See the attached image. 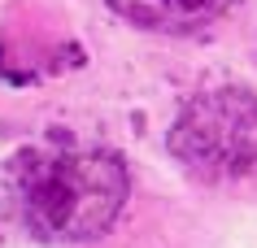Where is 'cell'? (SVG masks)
I'll return each instance as SVG.
<instances>
[{"label": "cell", "instance_id": "1", "mask_svg": "<svg viewBox=\"0 0 257 248\" xmlns=\"http://www.w3.org/2000/svg\"><path fill=\"white\" fill-rule=\"evenodd\" d=\"M131 174L118 152L92 144H40L9 165V200L44 244H87L118 222Z\"/></svg>", "mask_w": 257, "mask_h": 248}, {"label": "cell", "instance_id": "2", "mask_svg": "<svg viewBox=\"0 0 257 248\" xmlns=\"http://www.w3.org/2000/svg\"><path fill=\"white\" fill-rule=\"evenodd\" d=\"M170 157L205 183L244 179L257 170V92L214 87L183 105L170 126Z\"/></svg>", "mask_w": 257, "mask_h": 248}, {"label": "cell", "instance_id": "3", "mask_svg": "<svg viewBox=\"0 0 257 248\" xmlns=\"http://www.w3.org/2000/svg\"><path fill=\"white\" fill-rule=\"evenodd\" d=\"M109 9L140 31L192 35L231 9V0H109Z\"/></svg>", "mask_w": 257, "mask_h": 248}]
</instances>
